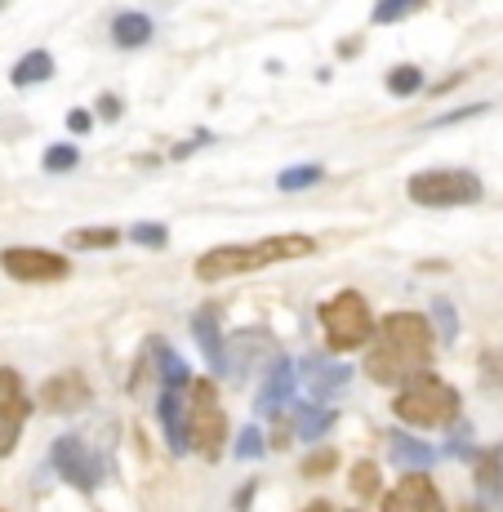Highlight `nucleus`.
<instances>
[{
    "mask_svg": "<svg viewBox=\"0 0 503 512\" xmlns=\"http://www.w3.org/2000/svg\"><path fill=\"white\" fill-rule=\"evenodd\" d=\"M334 410L330 406H294V437L303 441H321L325 432L334 428Z\"/></svg>",
    "mask_w": 503,
    "mask_h": 512,
    "instance_id": "412c9836",
    "label": "nucleus"
},
{
    "mask_svg": "<svg viewBox=\"0 0 503 512\" xmlns=\"http://www.w3.org/2000/svg\"><path fill=\"white\" fill-rule=\"evenodd\" d=\"M321 334L330 352H357L374 339V312L361 290H339L330 303H321Z\"/></svg>",
    "mask_w": 503,
    "mask_h": 512,
    "instance_id": "39448f33",
    "label": "nucleus"
},
{
    "mask_svg": "<svg viewBox=\"0 0 503 512\" xmlns=\"http://www.w3.org/2000/svg\"><path fill=\"white\" fill-rule=\"evenodd\" d=\"M294 370H299L303 383H308L312 406H325V401H334L352 383V366H348V361H334V357H308L303 366H294Z\"/></svg>",
    "mask_w": 503,
    "mask_h": 512,
    "instance_id": "ddd939ff",
    "label": "nucleus"
},
{
    "mask_svg": "<svg viewBox=\"0 0 503 512\" xmlns=\"http://www.w3.org/2000/svg\"><path fill=\"white\" fill-rule=\"evenodd\" d=\"M392 415L410 428H455L459 415H463V397L455 383L437 379V374H419L410 379L406 388H397L392 397Z\"/></svg>",
    "mask_w": 503,
    "mask_h": 512,
    "instance_id": "7ed1b4c3",
    "label": "nucleus"
},
{
    "mask_svg": "<svg viewBox=\"0 0 503 512\" xmlns=\"http://www.w3.org/2000/svg\"><path fill=\"white\" fill-rule=\"evenodd\" d=\"M90 401H94V388L81 370H58L36 388L32 406H41L45 415H81V410H90Z\"/></svg>",
    "mask_w": 503,
    "mask_h": 512,
    "instance_id": "9d476101",
    "label": "nucleus"
},
{
    "mask_svg": "<svg viewBox=\"0 0 503 512\" xmlns=\"http://www.w3.org/2000/svg\"><path fill=\"white\" fill-rule=\"evenodd\" d=\"M352 512H361V508H352Z\"/></svg>",
    "mask_w": 503,
    "mask_h": 512,
    "instance_id": "a19ab883",
    "label": "nucleus"
},
{
    "mask_svg": "<svg viewBox=\"0 0 503 512\" xmlns=\"http://www.w3.org/2000/svg\"><path fill=\"white\" fill-rule=\"evenodd\" d=\"M317 254V236L308 232H285V236H263V241H245V245H214L196 259V277L201 281H228L245 277V272L272 268V263H290V259H308Z\"/></svg>",
    "mask_w": 503,
    "mask_h": 512,
    "instance_id": "f03ea898",
    "label": "nucleus"
},
{
    "mask_svg": "<svg viewBox=\"0 0 503 512\" xmlns=\"http://www.w3.org/2000/svg\"><path fill=\"white\" fill-rule=\"evenodd\" d=\"M152 36H156V23L147 14H138V9H121L112 18V41L121 49H143Z\"/></svg>",
    "mask_w": 503,
    "mask_h": 512,
    "instance_id": "aec40b11",
    "label": "nucleus"
},
{
    "mask_svg": "<svg viewBox=\"0 0 503 512\" xmlns=\"http://www.w3.org/2000/svg\"><path fill=\"white\" fill-rule=\"evenodd\" d=\"M383 85H388V94L410 98V94H419V90H423V72H419L414 63H397L388 76H383Z\"/></svg>",
    "mask_w": 503,
    "mask_h": 512,
    "instance_id": "a878e982",
    "label": "nucleus"
},
{
    "mask_svg": "<svg viewBox=\"0 0 503 512\" xmlns=\"http://www.w3.org/2000/svg\"><path fill=\"white\" fill-rule=\"evenodd\" d=\"M183 397L187 392H161V428H165V446L174 459L187 455V423H183Z\"/></svg>",
    "mask_w": 503,
    "mask_h": 512,
    "instance_id": "a211bd4d",
    "label": "nucleus"
},
{
    "mask_svg": "<svg viewBox=\"0 0 503 512\" xmlns=\"http://www.w3.org/2000/svg\"><path fill=\"white\" fill-rule=\"evenodd\" d=\"M32 410L36 406H32V392H27L23 374L9 370V366H0V459L14 455L18 432H23V423H27Z\"/></svg>",
    "mask_w": 503,
    "mask_h": 512,
    "instance_id": "9b49d317",
    "label": "nucleus"
},
{
    "mask_svg": "<svg viewBox=\"0 0 503 512\" xmlns=\"http://www.w3.org/2000/svg\"><path fill=\"white\" fill-rule=\"evenodd\" d=\"M406 14H414V5H410V0H383V5H374V23H401V18H406Z\"/></svg>",
    "mask_w": 503,
    "mask_h": 512,
    "instance_id": "2f4dec72",
    "label": "nucleus"
},
{
    "mask_svg": "<svg viewBox=\"0 0 503 512\" xmlns=\"http://www.w3.org/2000/svg\"><path fill=\"white\" fill-rule=\"evenodd\" d=\"M276 357H281V348H276L272 330H236L223 339V379L232 383H245L259 366H276Z\"/></svg>",
    "mask_w": 503,
    "mask_h": 512,
    "instance_id": "0eeeda50",
    "label": "nucleus"
},
{
    "mask_svg": "<svg viewBox=\"0 0 503 512\" xmlns=\"http://www.w3.org/2000/svg\"><path fill=\"white\" fill-rule=\"evenodd\" d=\"M463 512H486V508H481V504H468V508H463Z\"/></svg>",
    "mask_w": 503,
    "mask_h": 512,
    "instance_id": "ea45409f",
    "label": "nucleus"
},
{
    "mask_svg": "<svg viewBox=\"0 0 503 512\" xmlns=\"http://www.w3.org/2000/svg\"><path fill=\"white\" fill-rule=\"evenodd\" d=\"M481 179L472 170H419L410 174L406 196L423 210H459V205H477L481 201Z\"/></svg>",
    "mask_w": 503,
    "mask_h": 512,
    "instance_id": "423d86ee",
    "label": "nucleus"
},
{
    "mask_svg": "<svg viewBox=\"0 0 503 512\" xmlns=\"http://www.w3.org/2000/svg\"><path fill=\"white\" fill-rule=\"evenodd\" d=\"M49 468L58 472V477L67 481V486H76V490H98V481H103V459L94 455L90 446H85L81 437H58L54 446H49Z\"/></svg>",
    "mask_w": 503,
    "mask_h": 512,
    "instance_id": "1a4fd4ad",
    "label": "nucleus"
},
{
    "mask_svg": "<svg viewBox=\"0 0 503 512\" xmlns=\"http://www.w3.org/2000/svg\"><path fill=\"white\" fill-rule=\"evenodd\" d=\"M472 477H477V499L481 508L503 512V446L472 450Z\"/></svg>",
    "mask_w": 503,
    "mask_h": 512,
    "instance_id": "2eb2a0df",
    "label": "nucleus"
},
{
    "mask_svg": "<svg viewBox=\"0 0 503 512\" xmlns=\"http://www.w3.org/2000/svg\"><path fill=\"white\" fill-rule=\"evenodd\" d=\"M334 464H339V455H334L330 446H325V450H312V455L303 459V477H330Z\"/></svg>",
    "mask_w": 503,
    "mask_h": 512,
    "instance_id": "7c9ffc66",
    "label": "nucleus"
},
{
    "mask_svg": "<svg viewBox=\"0 0 503 512\" xmlns=\"http://www.w3.org/2000/svg\"><path fill=\"white\" fill-rule=\"evenodd\" d=\"M383 512H446V499L428 472H406L397 490L383 495Z\"/></svg>",
    "mask_w": 503,
    "mask_h": 512,
    "instance_id": "f8f14e48",
    "label": "nucleus"
},
{
    "mask_svg": "<svg viewBox=\"0 0 503 512\" xmlns=\"http://www.w3.org/2000/svg\"><path fill=\"white\" fill-rule=\"evenodd\" d=\"M348 486H352V495H357V499H379V490H383L379 464H374V459H361V464H352Z\"/></svg>",
    "mask_w": 503,
    "mask_h": 512,
    "instance_id": "b1692460",
    "label": "nucleus"
},
{
    "mask_svg": "<svg viewBox=\"0 0 503 512\" xmlns=\"http://www.w3.org/2000/svg\"><path fill=\"white\" fill-rule=\"evenodd\" d=\"M357 49H361V41H343V45H339V54H343V58H352Z\"/></svg>",
    "mask_w": 503,
    "mask_h": 512,
    "instance_id": "4c0bfd02",
    "label": "nucleus"
},
{
    "mask_svg": "<svg viewBox=\"0 0 503 512\" xmlns=\"http://www.w3.org/2000/svg\"><path fill=\"white\" fill-rule=\"evenodd\" d=\"M121 112H125V107H121V98H116V94L98 98V116H103V121H121Z\"/></svg>",
    "mask_w": 503,
    "mask_h": 512,
    "instance_id": "f704fd0d",
    "label": "nucleus"
},
{
    "mask_svg": "<svg viewBox=\"0 0 503 512\" xmlns=\"http://www.w3.org/2000/svg\"><path fill=\"white\" fill-rule=\"evenodd\" d=\"M294 379H299V370H294L290 357H276V366L268 370V379H263L259 397H254V415L259 419H276L285 406L294 401Z\"/></svg>",
    "mask_w": 503,
    "mask_h": 512,
    "instance_id": "4468645a",
    "label": "nucleus"
},
{
    "mask_svg": "<svg viewBox=\"0 0 503 512\" xmlns=\"http://www.w3.org/2000/svg\"><path fill=\"white\" fill-rule=\"evenodd\" d=\"M192 334H196V343H201L210 370L219 374L223 370V330H219V308H214V303H205V308L192 312Z\"/></svg>",
    "mask_w": 503,
    "mask_h": 512,
    "instance_id": "dca6fc26",
    "label": "nucleus"
},
{
    "mask_svg": "<svg viewBox=\"0 0 503 512\" xmlns=\"http://www.w3.org/2000/svg\"><path fill=\"white\" fill-rule=\"evenodd\" d=\"M263 450H268V441H263V428H241V437H236V459L241 464H250V459H259Z\"/></svg>",
    "mask_w": 503,
    "mask_h": 512,
    "instance_id": "c85d7f7f",
    "label": "nucleus"
},
{
    "mask_svg": "<svg viewBox=\"0 0 503 512\" xmlns=\"http://www.w3.org/2000/svg\"><path fill=\"white\" fill-rule=\"evenodd\" d=\"M9 81H14L18 90H32V85L54 81V54H49V49H27V54L9 67Z\"/></svg>",
    "mask_w": 503,
    "mask_h": 512,
    "instance_id": "6ab92c4d",
    "label": "nucleus"
},
{
    "mask_svg": "<svg viewBox=\"0 0 503 512\" xmlns=\"http://www.w3.org/2000/svg\"><path fill=\"white\" fill-rule=\"evenodd\" d=\"M0 272L23 285H54L72 277V263L58 250H41V245H9L0 250Z\"/></svg>",
    "mask_w": 503,
    "mask_h": 512,
    "instance_id": "6e6552de",
    "label": "nucleus"
},
{
    "mask_svg": "<svg viewBox=\"0 0 503 512\" xmlns=\"http://www.w3.org/2000/svg\"><path fill=\"white\" fill-rule=\"evenodd\" d=\"M303 512H334L330 504H325V499H312V504L308 508H303Z\"/></svg>",
    "mask_w": 503,
    "mask_h": 512,
    "instance_id": "58836bf2",
    "label": "nucleus"
},
{
    "mask_svg": "<svg viewBox=\"0 0 503 512\" xmlns=\"http://www.w3.org/2000/svg\"><path fill=\"white\" fill-rule=\"evenodd\" d=\"M486 112H490V103H468V107H455V112H446V116H432V121H428V130H446V125L472 121V116H486Z\"/></svg>",
    "mask_w": 503,
    "mask_h": 512,
    "instance_id": "c756f323",
    "label": "nucleus"
},
{
    "mask_svg": "<svg viewBox=\"0 0 503 512\" xmlns=\"http://www.w3.org/2000/svg\"><path fill=\"white\" fill-rule=\"evenodd\" d=\"M81 165V152H76V143H54L45 152V170L49 174H67V170H76Z\"/></svg>",
    "mask_w": 503,
    "mask_h": 512,
    "instance_id": "cd10ccee",
    "label": "nucleus"
},
{
    "mask_svg": "<svg viewBox=\"0 0 503 512\" xmlns=\"http://www.w3.org/2000/svg\"><path fill=\"white\" fill-rule=\"evenodd\" d=\"M388 450H392V464H401V468H410V472H428L432 464H437V446L419 441L414 432H392Z\"/></svg>",
    "mask_w": 503,
    "mask_h": 512,
    "instance_id": "f3484780",
    "label": "nucleus"
},
{
    "mask_svg": "<svg viewBox=\"0 0 503 512\" xmlns=\"http://www.w3.org/2000/svg\"><path fill=\"white\" fill-rule=\"evenodd\" d=\"M432 366V326L419 312H388L374 321V343L366 352V374L383 388H406Z\"/></svg>",
    "mask_w": 503,
    "mask_h": 512,
    "instance_id": "f257e3e1",
    "label": "nucleus"
},
{
    "mask_svg": "<svg viewBox=\"0 0 503 512\" xmlns=\"http://www.w3.org/2000/svg\"><path fill=\"white\" fill-rule=\"evenodd\" d=\"M254 490H259V481H245V486L241 490H236V512H250V499H254Z\"/></svg>",
    "mask_w": 503,
    "mask_h": 512,
    "instance_id": "e433bc0d",
    "label": "nucleus"
},
{
    "mask_svg": "<svg viewBox=\"0 0 503 512\" xmlns=\"http://www.w3.org/2000/svg\"><path fill=\"white\" fill-rule=\"evenodd\" d=\"M134 245H143V250H165V245H170V228H165V223H134L130 232Z\"/></svg>",
    "mask_w": 503,
    "mask_h": 512,
    "instance_id": "bb28decb",
    "label": "nucleus"
},
{
    "mask_svg": "<svg viewBox=\"0 0 503 512\" xmlns=\"http://www.w3.org/2000/svg\"><path fill=\"white\" fill-rule=\"evenodd\" d=\"M125 232L116 228H72L67 232V250H116Z\"/></svg>",
    "mask_w": 503,
    "mask_h": 512,
    "instance_id": "5701e85b",
    "label": "nucleus"
},
{
    "mask_svg": "<svg viewBox=\"0 0 503 512\" xmlns=\"http://www.w3.org/2000/svg\"><path fill=\"white\" fill-rule=\"evenodd\" d=\"M90 125H94L90 112H81V107H76V112H67V130H72V134H85Z\"/></svg>",
    "mask_w": 503,
    "mask_h": 512,
    "instance_id": "c9c22d12",
    "label": "nucleus"
},
{
    "mask_svg": "<svg viewBox=\"0 0 503 512\" xmlns=\"http://www.w3.org/2000/svg\"><path fill=\"white\" fill-rule=\"evenodd\" d=\"M321 179H325L321 165H290V170L276 174V187H281V192H308V187H317Z\"/></svg>",
    "mask_w": 503,
    "mask_h": 512,
    "instance_id": "393cba45",
    "label": "nucleus"
},
{
    "mask_svg": "<svg viewBox=\"0 0 503 512\" xmlns=\"http://www.w3.org/2000/svg\"><path fill=\"white\" fill-rule=\"evenodd\" d=\"M183 423H187V450L201 455L205 464H219L223 441H228V415L219 401V383L214 379H192L183 397Z\"/></svg>",
    "mask_w": 503,
    "mask_h": 512,
    "instance_id": "20e7f679",
    "label": "nucleus"
},
{
    "mask_svg": "<svg viewBox=\"0 0 503 512\" xmlns=\"http://www.w3.org/2000/svg\"><path fill=\"white\" fill-rule=\"evenodd\" d=\"M428 326H432V339H441V343H455L459 339V312H455V303H450L446 294H437V299H432Z\"/></svg>",
    "mask_w": 503,
    "mask_h": 512,
    "instance_id": "4be33fe9",
    "label": "nucleus"
},
{
    "mask_svg": "<svg viewBox=\"0 0 503 512\" xmlns=\"http://www.w3.org/2000/svg\"><path fill=\"white\" fill-rule=\"evenodd\" d=\"M446 450H450V455H459V459L472 455V423L459 419L455 428H450V446H446Z\"/></svg>",
    "mask_w": 503,
    "mask_h": 512,
    "instance_id": "473e14b6",
    "label": "nucleus"
},
{
    "mask_svg": "<svg viewBox=\"0 0 503 512\" xmlns=\"http://www.w3.org/2000/svg\"><path fill=\"white\" fill-rule=\"evenodd\" d=\"M481 379H486V388H503V352L481 357Z\"/></svg>",
    "mask_w": 503,
    "mask_h": 512,
    "instance_id": "72a5a7b5",
    "label": "nucleus"
}]
</instances>
